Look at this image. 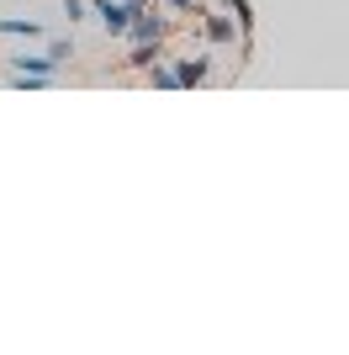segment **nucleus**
Listing matches in <instances>:
<instances>
[{"label":"nucleus","mask_w":349,"mask_h":355,"mask_svg":"<svg viewBox=\"0 0 349 355\" xmlns=\"http://www.w3.org/2000/svg\"><path fill=\"white\" fill-rule=\"evenodd\" d=\"M174 64V80H180V90H196L212 80V53H186V59H170Z\"/></svg>","instance_id":"39448f33"},{"label":"nucleus","mask_w":349,"mask_h":355,"mask_svg":"<svg viewBox=\"0 0 349 355\" xmlns=\"http://www.w3.org/2000/svg\"><path fill=\"white\" fill-rule=\"evenodd\" d=\"M170 27H174L170 16H159L154 6H148V11H138V16L127 21V32H122V37H127V43H154V37H170Z\"/></svg>","instance_id":"7ed1b4c3"},{"label":"nucleus","mask_w":349,"mask_h":355,"mask_svg":"<svg viewBox=\"0 0 349 355\" xmlns=\"http://www.w3.org/2000/svg\"><path fill=\"white\" fill-rule=\"evenodd\" d=\"M190 11H196V21H202L206 48H233V43H238V21H233V11H222V6H196V0H190Z\"/></svg>","instance_id":"f257e3e1"},{"label":"nucleus","mask_w":349,"mask_h":355,"mask_svg":"<svg viewBox=\"0 0 349 355\" xmlns=\"http://www.w3.org/2000/svg\"><path fill=\"white\" fill-rule=\"evenodd\" d=\"M222 11H233V21H238V64L254 59V0H222Z\"/></svg>","instance_id":"f03ea898"},{"label":"nucleus","mask_w":349,"mask_h":355,"mask_svg":"<svg viewBox=\"0 0 349 355\" xmlns=\"http://www.w3.org/2000/svg\"><path fill=\"white\" fill-rule=\"evenodd\" d=\"M6 69L11 74H48V80H53L64 64H58L53 53H27V48H21V53H6Z\"/></svg>","instance_id":"423d86ee"},{"label":"nucleus","mask_w":349,"mask_h":355,"mask_svg":"<svg viewBox=\"0 0 349 355\" xmlns=\"http://www.w3.org/2000/svg\"><path fill=\"white\" fill-rule=\"evenodd\" d=\"M159 59H170V48H164V37H154V43H132V53L122 59V69H154Z\"/></svg>","instance_id":"0eeeda50"},{"label":"nucleus","mask_w":349,"mask_h":355,"mask_svg":"<svg viewBox=\"0 0 349 355\" xmlns=\"http://www.w3.org/2000/svg\"><path fill=\"white\" fill-rule=\"evenodd\" d=\"M90 16L106 27V37H122V32H127V21H132L138 11H132L127 0H90Z\"/></svg>","instance_id":"20e7f679"},{"label":"nucleus","mask_w":349,"mask_h":355,"mask_svg":"<svg viewBox=\"0 0 349 355\" xmlns=\"http://www.w3.org/2000/svg\"><path fill=\"white\" fill-rule=\"evenodd\" d=\"M143 74H148V85H154V90H180V80H174V64H170V59H159L154 69H143Z\"/></svg>","instance_id":"1a4fd4ad"},{"label":"nucleus","mask_w":349,"mask_h":355,"mask_svg":"<svg viewBox=\"0 0 349 355\" xmlns=\"http://www.w3.org/2000/svg\"><path fill=\"white\" fill-rule=\"evenodd\" d=\"M48 53H53L58 64H69V59H74V43H69V37H53V43H48Z\"/></svg>","instance_id":"9b49d317"},{"label":"nucleus","mask_w":349,"mask_h":355,"mask_svg":"<svg viewBox=\"0 0 349 355\" xmlns=\"http://www.w3.org/2000/svg\"><path fill=\"white\" fill-rule=\"evenodd\" d=\"M64 16H69V27H74V21H85V16H90V0H64Z\"/></svg>","instance_id":"9d476101"},{"label":"nucleus","mask_w":349,"mask_h":355,"mask_svg":"<svg viewBox=\"0 0 349 355\" xmlns=\"http://www.w3.org/2000/svg\"><path fill=\"white\" fill-rule=\"evenodd\" d=\"M127 6H132V11H148V6H154V0H127Z\"/></svg>","instance_id":"ddd939ff"},{"label":"nucleus","mask_w":349,"mask_h":355,"mask_svg":"<svg viewBox=\"0 0 349 355\" xmlns=\"http://www.w3.org/2000/svg\"><path fill=\"white\" fill-rule=\"evenodd\" d=\"M164 11H180V16H190V0H159Z\"/></svg>","instance_id":"f8f14e48"},{"label":"nucleus","mask_w":349,"mask_h":355,"mask_svg":"<svg viewBox=\"0 0 349 355\" xmlns=\"http://www.w3.org/2000/svg\"><path fill=\"white\" fill-rule=\"evenodd\" d=\"M0 37H27V43H37L48 32H43V21H32V16H0Z\"/></svg>","instance_id":"6e6552de"}]
</instances>
